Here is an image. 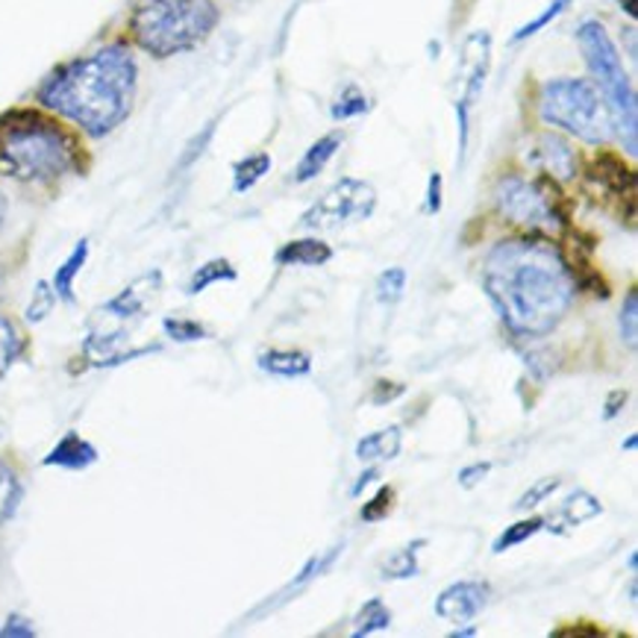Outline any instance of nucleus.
<instances>
[{
  "instance_id": "f257e3e1",
  "label": "nucleus",
  "mask_w": 638,
  "mask_h": 638,
  "mask_svg": "<svg viewBox=\"0 0 638 638\" xmlns=\"http://www.w3.org/2000/svg\"><path fill=\"white\" fill-rule=\"evenodd\" d=\"M482 288L503 324L524 339L556 330L577 297L571 265L554 244L538 239L494 244L482 265Z\"/></svg>"
},
{
  "instance_id": "f03ea898",
  "label": "nucleus",
  "mask_w": 638,
  "mask_h": 638,
  "mask_svg": "<svg viewBox=\"0 0 638 638\" xmlns=\"http://www.w3.org/2000/svg\"><path fill=\"white\" fill-rule=\"evenodd\" d=\"M136 77L139 68L127 47H101L47 77L38 103L75 121L89 136H106L130 115Z\"/></svg>"
},
{
  "instance_id": "7ed1b4c3",
  "label": "nucleus",
  "mask_w": 638,
  "mask_h": 638,
  "mask_svg": "<svg viewBox=\"0 0 638 638\" xmlns=\"http://www.w3.org/2000/svg\"><path fill=\"white\" fill-rule=\"evenodd\" d=\"M75 139L45 115L10 112L0 118V171L15 180H56L75 168Z\"/></svg>"
},
{
  "instance_id": "20e7f679",
  "label": "nucleus",
  "mask_w": 638,
  "mask_h": 638,
  "mask_svg": "<svg viewBox=\"0 0 638 638\" xmlns=\"http://www.w3.org/2000/svg\"><path fill=\"white\" fill-rule=\"evenodd\" d=\"M218 24L213 0H133V36L148 54L192 50Z\"/></svg>"
},
{
  "instance_id": "39448f33",
  "label": "nucleus",
  "mask_w": 638,
  "mask_h": 638,
  "mask_svg": "<svg viewBox=\"0 0 638 638\" xmlns=\"http://www.w3.org/2000/svg\"><path fill=\"white\" fill-rule=\"evenodd\" d=\"M577 42L583 50L589 71L594 77L597 92L603 94V101L609 106L612 130H618V136L627 145L629 157H636L638 148V110H636V92L629 86V77L624 71L620 54L615 42L609 38L606 27L601 21H583L577 30Z\"/></svg>"
},
{
  "instance_id": "423d86ee",
  "label": "nucleus",
  "mask_w": 638,
  "mask_h": 638,
  "mask_svg": "<svg viewBox=\"0 0 638 638\" xmlns=\"http://www.w3.org/2000/svg\"><path fill=\"white\" fill-rule=\"evenodd\" d=\"M538 115L550 127L571 133L589 145H603L612 136L609 106L597 86L583 77L547 80L538 94Z\"/></svg>"
},
{
  "instance_id": "0eeeda50",
  "label": "nucleus",
  "mask_w": 638,
  "mask_h": 638,
  "mask_svg": "<svg viewBox=\"0 0 638 638\" xmlns=\"http://www.w3.org/2000/svg\"><path fill=\"white\" fill-rule=\"evenodd\" d=\"M494 209L500 218L533 232H554L568 224L550 180H524L519 174L503 176L494 185Z\"/></svg>"
},
{
  "instance_id": "6e6552de",
  "label": "nucleus",
  "mask_w": 638,
  "mask_h": 638,
  "mask_svg": "<svg viewBox=\"0 0 638 638\" xmlns=\"http://www.w3.org/2000/svg\"><path fill=\"white\" fill-rule=\"evenodd\" d=\"M374 209H377L374 185L356 176H342L300 215V227L312 232H335L365 221L374 215Z\"/></svg>"
},
{
  "instance_id": "1a4fd4ad",
  "label": "nucleus",
  "mask_w": 638,
  "mask_h": 638,
  "mask_svg": "<svg viewBox=\"0 0 638 638\" xmlns=\"http://www.w3.org/2000/svg\"><path fill=\"white\" fill-rule=\"evenodd\" d=\"M491 66V36L489 33H471L463 45V92L456 101V118H459V150L468 148V115L480 98Z\"/></svg>"
},
{
  "instance_id": "9d476101",
  "label": "nucleus",
  "mask_w": 638,
  "mask_h": 638,
  "mask_svg": "<svg viewBox=\"0 0 638 638\" xmlns=\"http://www.w3.org/2000/svg\"><path fill=\"white\" fill-rule=\"evenodd\" d=\"M491 597L489 583L480 580H463V583L447 585L438 597H435V615L451 624H468L486 609V603Z\"/></svg>"
},
{
  "instance_id": "9b49d317",
  "label": "nucleus",
  "mask_w": 638,
  "mask_h": 638,
  "mask_svg": "<svg viewBox=\"0 0 638 638\" xmlns=\"http://www.w3.org/2000/svg\"><path fill=\"white\" fill-rule=\"evenodd\" d=\"M527 166L545 171L550 180H573L577 176V153L562 136L542 133L527 148Z\"/></svg>"
},
{
  "instance_id": "f8f14e48",
  "label": "nucleus",
  "mask_w": 638,
  "mask_h": 638,
  "mask_svg": "<svg viewBox=\"0 0 638 638\" xmlns=\"http://www.w3.org/2000/svg\"><path fill=\"white\" fill-rule=\"evenodd\" d=\"M597 515H603V506L601 500L594 498L592 491H571L568 498H565V503L559 506V512H556V519L545 521L547 533H559V536H565V533H571V529L583 527L585 521H594Z\"/></svg>"
},
{
  "instance_id": "ddd939ff",
  "label": "nucleus",
  "mask_w": 638,
  "mask_h": 638,
  "mask_svg": "<svg viewBox=\"0 0 638 638\" xmlns=\"http://www.w3.org/2000/svg\"><path fill=\"white\" fill-rule=\"evenodd\" d=\"M333 260V248L321 239H295L286 241L274 253V262L283 269H318Z\"/></svg>"
},
{
  "instance_id": "4468645a",
  "label": "nucleus",
  "mask_w": 638,
  "mask_h": 638,
  "mask_svg": "<svg viewBox=\"0 0 638 638\" xmlns=\"http://www.w3.org/2000/svg\"><path fill=\"white\" fill-rule=\"evenodd\" d=\"M344 550V545H335V547H330V550H324V554H318V556H312L309 562L297 571V577L292 580V583L283 589V592H277L274 597H269V603H265V609H271V606H280V603H286L292 594H300L306 589V585H312L318 577H324L330 568H333V562L339 559V554Z\"/></svg>"
},
{
  "instance_id": "2eb2a0df",
  "label": "nucleus",
  "mask_w": 638,
  "mask_h": 638,
  "mask_svg": "<svg viewBox=\"0 0 638 638\" xmlns=\"http://www.w3.org/2000/svg\"><path fill=\"white\" fill-rule=\"evenodd\" d=\"M98 459V451L86 442L83 435L68 433L62 442L56 444L54 451L45 456V465L50 468H68V471H83Z\"/></svg>"
},
{
  "instance_id": "dca6fc26",
  "label": "nucleus",
  "mask_w": 638,
  "mask_h": 638,
  "mask_svg": "<svg viewBox=\"0 0 638 638\" xmlns=\"http://www.w3.org/2000/svg\"><path fill=\"white\" fill-rule=\"evenodd\" d=\"M400 447H403V430H400V426H386V430H377V433L365 435V438L356 444V459L365 465L391 463V459L400 454Z\"/></svg>"
},
{
  "instance_id": "f3484780",
  "label": "nucleus",
  "mask_w": 638,
  "mask_h": 638,
  "mask_svg": "<svg viewBox=\"0 0 638 638\" xmlns=\"http://www.w3.org/2000/svg\"><path fill=\"white\" fill-rule=\"evenodd\" d=\"M339 148H342V133H330V136H321L315 145H309L304 159L297 162L295 174H292L295 183H309V180H315V176L330 166V159L339 153Z\"/></svg>"
},
{
  "instance_id": "a211bd4d",
  "label": "nucleus",
  "mask_w": 638,
  "mask_h": 638,
  "mask_svg": "<svg viewBox=\"0 0 638 638\" xmlns=\"http://www.w3.org/2000/svg\"><path fill=\"white\" fill-rule=\"evenodd\" d=\"M260 368L271 377H283V379H297L306 377L309 371H312V356L304 351H277V348H271V351L260 353Z\"/></svg>"
},
{
  "instance_id": "6ab92c4d",
  "label": "nucleus",
  "mask_w": 638,
  "mask_h": 638,
  "mask_svg": "<svg viewBox=\"0 0 638 638\" xmlns=\"http://www.w3.org/2000/svg\"><path fill=\"white\" fill-rule=\"evenodd\" d=\"M391 627V609L383 597H371L353 618V638H368L374 633H386Z\"/></svg>"
},
{
  "instance_id": "aec40b11",
  "label": "nucleus",
  "mask_w": 638,
  "mask_h": 638,
  "mask_svg": "<svg viewBox=\"0 0 638 638\" xmlns=\"http://www.w3.org/2000/svg\"><path fill=\"white\" fill-rule=\"evenodd\" d=\"M269 171H271L269 153H250V157L239 159V162L232 166V192H236V195H244V192H250V189L260 183Z\"/></svg>"
},
{
  "instance_id": "412c9836",
  "label": "nucleus",
  "mask_w": 638,
  "mask_h": 638,
  "mask_svg": "<svg viewBox=\"0 0 638 638\" xmlns=\"http://www.w3.org/2000/svg\"><path fill=\"white\" fill-rule=\"evenodd\" d=\"M86 260H89V241L83 239L75 248V253H71V257H68L59 269H56L54 292L62 297V300H75V280H77V274L83 271Z\"/></svg>"
},
{
  "instance_id": "4be33fe9",
  "label": "nucleus",
  "mask_w": 638,
  "mask_h": 638,
  "mask_svg": "<svg viewBox=\"0 0 638 638\" xmlns=\"http://www.w3.org/2000/svg\"><path fill=\"white\" fill-rule=\"evenodd\" d=\"M426 545V538H418L415 545H407L403 550H395V554L383 562L379 573L383 580H412L418 577V550Z\"/></svg>"
},
{
  "instance_id": "5701e85b",
  "label": "nucleus",
  "mask_w": 638,
  "mask_h": 638,
  "mask_svg": "<svg viewBox=\"0 0 638 638\" xmlns=\"http://www.w3.org/2000/svg\"><path fill=\"white\" fill-rule=\"evenodd\" d=\"M542 529H545V519H538V515L519 521V524H512V527H506L498 538H494V545H491V554H506V550L524 545L527 538H533L536 533H542Z\"/></svg>"
},
{
  "instance_id": "b1692460",
  "label": "nucleus",
  "mask_w": 638,
  "mask_h": 638,
  "mask_svg": "<svg viewBox=\"0 0 638 638\" xmlns=\"http://www.w3.org/2000/svg\"><path fill=\"white\" fill-rule=\"evenodd\" d=\"M236 277H239V274H236V269H232V262L209 260L206 265H201V269L195 271V277H192V283H189V295H201V292H206L213 283H221V280L232 283Z\"/></svg>"
},
{
  "instance_id": "393cba45",
  "label": "nucleus",
  "mask_w": 638,
  "mask_h": 638,
  "mask_svg": "<svg viewBox=\"0 0 638 638\" xmlns=\"http://www.w3.org/2000/svg\"><path fill=\"white\" fill-rule=\"evenodd\" d=\"M371 110L368 98H365V92H362L360 86H344L342 94L333 101V110H330V115H333V121H351V118H360V115H365V112Z\"/></svg>"
},
{
  "instance_id": "a878e982",
  "label": "nucleus",
  "mask_w": 638,
  "mask_h": 638,
  "mask_svg": "<svg viewBox=\"0 0 638 638\" xmlns=\"http://www.w3.org/2000/svg\"><path fill=\"white\" fill-rule=\"evenodd\" d=\"M403 292H407V271L403 269H386L374 283V295L383 306L400 304Z\"/></svg>"
},
{
  "instance_id": "bb28decb",
  "label": "nucleus",
  "mask_w": 638,
  "mask_h": 638,
  "mask_svg": "<svg viewBox=\"0 0 638 638\" xmlns=\"http://www.w3.org/2000/svg\"><path fill=\"white\" fill-rule=\"evenodd\" d=\"M571 3H573V0H550V3H547L545 10L538 12L536 19L527 21L524 27L515 30V36H512V42H524V38L536 36V33H542V30H545L547 24H550V21L559 19V15H562V12L568 10V7H571Z\"/></svg>"
},
{
  "instance_id": "cd10ccee",
  "label": "nucleus",
  "mask_w": 638,
  "mask_h": 638,
  "mask_svg": "<svg viewBox=\"0 0 638 638\" xmlns=\"http://www.w3.org/2000/svg\"><path fill=\"white\" fill-rule=\"evenodd\" d=\"M618 333H620V342L627 344L629 351H636V344H638V292L636 288L629 292L624 306H620Z\"/></svg>"
},
{
  "instance_id": "c85d7f7f",
  "label": "nucleus",
  "mask_w": 638,
  "mask_h": 638,
  "mask_svg": "<svg viewBox=\"0 0 638 638\" xmlns=\"http://www.w3.org/2000/svg\"><path fill=\"white\" fill-rule=\"evenodd\" d=\"M395 500H398L395 489H391V486H383V489H379L374 498L365 500L360 519L365 521V524H377V521H386L391 515V509H395Z\"/></svg>"
},
{
  "instance_id": "c756f323",
  "label": "nucleus",
  "mask_w": 638,
  "mask_h": 638,
  "mask_svg": "<svg viewBox=\"0 0 638 638\" xmlns=\"http://www.w3.org/2000/svg\"><path fill=\"white\" fill-rule=\"evenodd\" d=\"M21 498V486L15 480V474L7 468V465H0V524L10 519L15 506H19Z\"/></svg>"
},
{
  "instance_id": "7c9ffc66",
  "label": "nucleus",
  "mask_w": 638,
  "mask_h": 638,
  "mask_svg": "<svg viewBox=\"0 0 638 638\" xmlns=\"http://www.w3.org/2000/svg\"><path fill=\"white\" fill-rule=\"evenodd\" d=\"M56 304V292L50 283H38L36 288H33V300L27 304V321L30 324H38V321H45L47 315H50V309H54Z\"/></svg>"
},
{
  "instance_id": "2f4dec72",
  "label": "nucleus",
  "mask_w": 638,
  "mask_h": 638,
  "mask_svg": "<svg viewBox=\"0 0 638 638\" xmlns=\"http://www.w3.org/2000/svg\"><path fill=\"white\" fill-rule=\"evenodd\" d=\"M559 489V477H545V480H538V482H533L524 494H521L519 500H515V506L512 509H519V512H529V509H536L542 500H547L554 491Z\"/></svg>"
},
{
  "instance_id": "473e14b6",
  "label": "nucleus",
  "mask_w": 638,
  "mask_h": 638,
  "mask_svg": "<svg viewBox=\"0 0 638 638\" xmlns=\"http://www.w3.org/2000/svg\"><path fill=\"white\" fill-rule=\"evenodd\" d=\"M19 351H21V339H19V333H15V327H12L7 318H0V377H3L7 368L15 362Z\"/></svg>"
},
{
  "instance_id": "72a5a7b5",
  "label": "nucleus",
  "mask_w": 638,
  "mask_h": 638,
  "mask_svg": "<svg viewBox=\"0 0 638 638\" xmlns=\"http://www.w3.org/2000/svg\"><path fill=\"white\" fill-rule=\"evenodd\" d=\"M166 333L180 344L197 342V339H204L206 330L197 321H189V318H166Z\"/></svg>"
},
{
  "instance_id": "f704fd0d",
  "label": "nucleus",
  "mask_w": 638,
  "mask_h": 638,
  "mask_svg": "<svg viewBox=\"0 0 638 638\" xmlns=\"http://www.w3.org/2000/svg\"><path fill=\"white\" fill-rule=\"evenodd\" d=\"M403 391H407L403 383L377 379V383H374V389H371V403H374V407H386V403H391V400L403 398Z\"/></svg>"
},
{
  "instance_id": "c9c22d12",
  "label": "nucleus",
  "mask_w": 638,
  "mask_h": 638,
  "mask_svg": "<svg viewBox=\"0 0 638 638\" xmlns=\"http://www.w3.org/2000/svg\"><path fill=\"white\" fill-rule=\"evenodd\" d=\"M489 471H491V463L465 465L463 471H459V486H463V489H474L477 482H482L486 477H489Z\"/></svg>"
},
{
  "instance_id": "e433bc0d",
  "label": "nucleus",
  "mask_w": 638,
  "mask_h": 638,
  "mask_svg": "<svg viewBox=\"0 0 638 638\" xmlns=\"http://www.w3.org/2000/svg\"><path fill=\"white\" fill-rule=\"evenodd\" d=\"M426 215L442 213V174H430V185H426Z\"/></svg>"
},
{
  "instance_id": "4c0bfd02",
  "label": "nucleus",
  "mask_w": 638,
  "mask_h": 638,
  "mask_svg": "<svg viewBox=\"0 0 638 638\" xmlns=\"http://www.w3.org/2000/svg\"><path fill=\"white\" fill-rule=\"evenodd\" d=\"M0 636H3V638H10V636H24V638H27V636H36V629L30 627V624L24 618H19V615H12V618L7 620V627L0 629Z\"/></svg>"
},
{
  "instance_id": "58836bf2",
  "label": "nucleus",
  "mask_w": 638,
  "mask_h": 638,
  "mask_svg": "<svg viewBox=\"0 0 638 638\" xmlns=\"http://www.w3.org/2000/svg\"><path fill=\"white\" fill-rule=\"evenodd\" d=\"M627 398H629L627 391H612L609 398H606V407H603V418H606V421H612V418L620 412V407L627 403Z\"/></svg>"
},
{
  "instance_id": "ea45409f",
  "label": "nucleus",
  "mask_w": 638,
  "mask_h": 638,
  "mask_svg": "<svg viewBox=\"0 0 638 638\" xmlns=\"http://www.w3.org/2000/svg\"><path fill=\"white\" fill-rule=\"evenodd\" d=\"M377 477H379L377 468H365V474H360V480H356V486H353V489H351L353 498H360L362 489H365V486H368L371 480H377Z\"/></svg>"
},
{
  "instance_id": "a19ab883",
  "label": "nucleus",
  "mask_w": 638,
  "mask_h": 638,
  "mask_svg": "<svg viewBox=\"0 0 638 638\" xmlns=\"http://www.w3.org/2000/svg\"><path fill=\"white\" fill-rule=\"evenodd\" d=\"M477 636V627H459L451 633V638H474Z\"/></svg>"
},
{
  "instance_id": "79ce46f5",
  "label": "nucleus",
  "mask_w": 638,
  "mask_h": 638,
  "mask_svg": "<svg viewBox=\"0 0 638 638\" xmlns=\"http://www.w3.org/2000/svg\"><path fill=\"white\" fill-rule=\"evenodd\" d=\"M636 444H638L636 435H629L627 442H624V451H636Z\"/></svg>"
},
{
  "instance_id": "37998d69",
  "label": "nucleus",
  "mask_w": 638,
  "mask_h": 638,
  "mask_svg": "<svg viewBox=\"0 0 638 638\" xmlns=\"http://www.w3.org/2000/svg\"><path fill=\"white\" fill-rule=\"evenodd\" d=\"M3 218H7V201L0 197V227H3Z\"/></svg>"
}]
</instances>
